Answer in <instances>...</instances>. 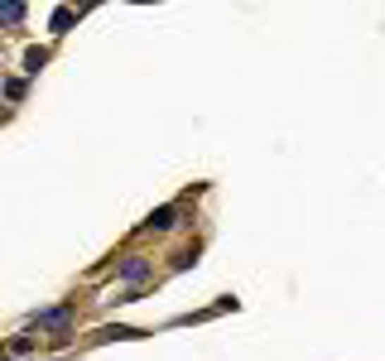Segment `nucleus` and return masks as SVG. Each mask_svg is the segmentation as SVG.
I'll return each instance as SVG.
<instances>
[{"label": "nucleus", "instance_id": "f257e3e1", "mask_svg": "<svg viewBox=\"0 0 385 361\" xmlns=\"http://www.w3.org/2000/svg\"><path fill=\"white\" fill-rule=\"evenodd\" d=\"M121 275L130 279V284H140V279L149 275V265H145V260H140V255H130V260H126V265H121Z\"/></svg>", "mask_w": 385, "mask_h": 361}, {"label": "nucleus", "instance_id": "f03ea898", "mask_svg": "<svg viewBox=\"0 0 385 361\" xmlns=\"http://www.w3.org/2000/svg\"><path fill=\"white\" fill-rule=\"evenodd\" d=\"M20 20H25V5L20 0H5L0 5V25H20Z\"/></svg>", "mask_w": 385, "mask_h": 361}, {"label": "nucleus", "instance_id": "7ed1b4c3", "mask_svg": "<svg viewBox=\"0 0 385 361\" xmlns=\"http://www.w3.org/2000/svg\"><path fill=\"white\" fill-rule=\"evenodd\" d=\"M149 231H169V226H173V207H159V212H149Z\"/></svg>", "mask_w": 385, "mask_h": 361}, {"label": "nucleus", "instance_id": "20e7f679", "mask_svg": "<svg viewBox=\"0 0 385 361\" xmlns=\"http://www.w3.org/2000/svg\"><path fill=\"white\" fill-rule=\"evenodd\" d=\"M44 63H49V54H44V49H29V54H25V68H29V73H39Z\"/></svg>", "mask_w": 385, "mask_h": 361}, {"label": "nucleus", "instance_id": "39448f33", "mask_svg": "<svg viewBox=\"0 0 385 361\" xmlns=\"http://www.w3.org/2000/svg\"><path fill=\"white\" fill-rule=\"evenodd\" d=\"M73 29V10H54V34H68Z\"/></svg>", "mask_w": 385, "mask_h": 361}]
</instances>
